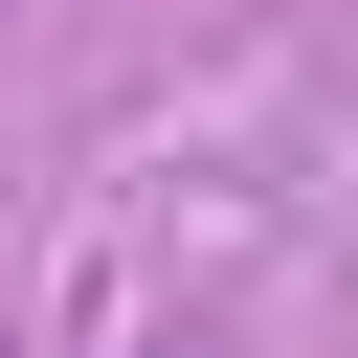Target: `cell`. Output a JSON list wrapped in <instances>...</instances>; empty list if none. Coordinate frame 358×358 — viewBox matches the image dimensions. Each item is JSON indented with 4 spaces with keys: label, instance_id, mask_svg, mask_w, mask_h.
Returning a JSON list of instances; mask_svg holds the SVG:
<instances>
[{
    "label": "cell",
    "instance_id": "1",
    "mask_svg": "<svg viewBox=\"0 0 358 358\" xmlns=\"http://www.w3.org/2000/svg\"><path fill=\"white\" fill-rule=\"evenodd\" d=\"M157 358H179V336H157Z\"/></svg>",
    "mask_w": 358,
    "mask_h": 358
}]
</instances>
